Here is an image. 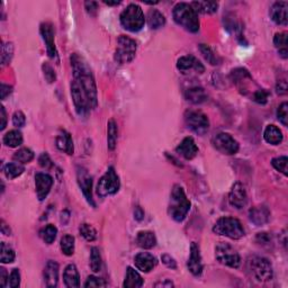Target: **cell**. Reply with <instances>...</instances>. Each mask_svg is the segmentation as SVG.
I'll return each instance as SVG.
<instances>
[{
  "label": "cell",
  "instance_id": "1",
  "mask_svg": "<svg viewBox=\"0 0 288 288\" xmlns=\"http://www.w3.org/2000/svg\"><path fill=\"white\" fill-rule=\"evenodd\" d=\"M70 61L71 67H72L74 80L83 87L85 92H86L89 102H90L91 105V108H96L98 104L97 87H96L95 78L94 74H92L90 67L88 66L86 60H85L83 56L77 54V53L71 55Z\"/></svg>",
  "mask_w": 288,
  "mask_h": 288
},
{
  "label": "cell",
  "instance_id": "2",
  "mask_svg": "<svg viewBox=\"0 0 288 288\" xmlns=\"http://www.w3.org/2000/svg\"><path fill=\"white\" fill-rule=\"evenodd\" d=\"M172 16L175 22L190 33H196L200 31V19L198 14L191 7L190 3L179 2L173 7Z\"/></svg>",
  "mask_w": 288,
  "mask_h": 288
},
{
  "label": "cell",
  "instance_id": "3",
  "mask_svg": "<svg viewBox=\"0 0 288 288\" xmlns=\"http://www.w3.org/2000/svg\"><path fill=\"white\" fill-rule=\"evenodd\" d=\"M190 209V202L180 185H175L170 196L168 213L176 222H183Z\"/></svg>",
  "mask_w": 288,
  "mask_h": 288
},
{
  "label": "cell",
  "instance_id": "4",
  "mask_svg": "<svg viewBox=\"0 0 288 288\" xmlns=\"http://www.w3.org/2000/svg\"><path fill=\"white\" fill-rule=\"evenodd\" d=\"M247 270L251 277L258 282H269L273 277L271 262L268 259L259 255H252L247 260Z\"/></svg>",
  "mask_w": 288,
  "mask_h": 288
},
{
  "label": "cell",
  "instance_id": "5",
  "mask_svg": "<svg viewBox=\"0 0 288 288\" xmlns=\"http://www.w3.org/2000/svg\"><path fill=\"white\" fill-rule=\"evenodd\" d=\"M213 232L218 236L226 237L232 240H239L244 237V229L237 219L224 216L216 221L213 226Z\"/></svg>",
  "mask_w": 288,
  "mask_h": 288
},
{
  "label": "cell",
  "instance_id": "6",
  "mask_svg": "<svg viewBox=\"0 0 288 288\" xmlns=\"http://www.w3.org/2000/svg\"><path fill=\"white\" fill-rule=\"evenodd\" d=\"M120 24L125 28L126 31L130 32H138L141 31L144 26L145 17L143 10L136 3H131L123 10L119 17Z\"/></svg>",
  "mask_w": 288,
  "mask_h": 288
},
{
  "label": "cell",
  "instance_id": "7",
  "mask_svg": "<svg viewBox=\"0 0 288 288\" xmlns=\"http://www.w3.org/2000/svg\"><path fill=\"white\" fill-rule=\"evenodd\" d=\"M136 42L126 35H120L117 38V46L114 59L119 65H126L132 62L136 55Z\"/></svg>",
  "mask_w": 288,
  "mask_h": 288
},
{
  "label": "cell",
  "instance_id": "8",
  "mask_svg": "<svg viewBox=\"0 0 288 288\" xmlns=\"http://www.w3.org/2000/svg\"><path fill=\"white\" fill-rule=\"evenodd\" d=\"M120 181L114 167H109L104 176L101 178L97 185V194L101 197H106L109 195L116 194L119 190Z\"/></svg>",
  "mask_w": 288,
  "mask_h": 288
},
{
  "label": "cell",
  "instance_id": "9",
  "mask_svg": "<svg viewBox=\"0 0 288 288\" xmlns=\"http://www.w3.org/2000/svg\"><path fill=\"white\" fill-rule=\"evenodd\" d=\"M215 257L220 264L231 267V268H239L241 265V258L237 251L232 245L225 242H220L215 247Z\"/></svg>",
  "mask_w": 288,
  "mask_h": 288
},
{
  "label": "cell",
  "instance_id": "10",
  "mask_svg": "<svg viewBox=\"0 0 288 288\" xmlns=\"http://www.w3.org/2000/svg\"><path fill=\"white\" fill-rule=\"evenodd\" d=\"M185 122L188 129L198 135H204L209 129L208 117L201 111H187L185 113Z\"/></svg>",
  "mask_w": 288,
  "mask_h": 288
},
{
  "label": "cell",
  "instance_id": "11",
  "mask_svg": "<svg viewBox=\"0 0 288 288\" xmlns=\"http://www.w3.org/2000/svg\"><path fill=\"white\" fill-rule=\"evenodd\" d=\"M71 96H72V101L78 115L86 116L92 108L90 102H89L86 92H85L83 87H81L76 80H73L72 83H71Z\"/></svg>",
  "mask_w": 288,
  "mask_h": 288
},
{
  "label": "cell",
  "instance_id": "12",
  "mask_svg": "<svg viewBox=\"0 0 288 288\" xmlns=\"http://www.w3.org/2000/svg\"><path fill=\"white\" fill-rule=\"evenodd\" d=\"M212 143L214 148L225 155H233L239 151V143L229 133H219L213 137Z\"/></svg>",
  "mask_w": 288,
  "mask_h": 288
},
{
  "label": "cell",
  "instance_id": "13",
  "mask_svg": "<svg viewBox=\"0 0 288 288\" xmlns=\"http://www.w3.org/2000/svg\"><path fill=\"white\" fill-rule=\"evenodd\" d=\"M230 78L233 81V84L237 85L241 94L244 96H248L250 94V87L255 85L254 80H252V77L249 73V71L247 69H243V68H237V69L231 71Z\"/></svg>",
  "mask_w": 288,
  "mask_h": 288
},
{
  "label": "cell",
  "instance_id": "14",
  "mask_svg": "<svg viewBox=\"0 0 288 288\" xmlns=\"http://www.w3.org/2000/svg\"><path fill=\"white\" fill-rule=\"evenodd\" d=\"M77 180L88 204L95 207L96 205L94 198H92V178L88 173L87 169H85L84 167H78L77 168Z\"/></svg>",
  "mask_w": 288,
  "mask_h": 288
},
{
  "label": "cell",
  "instance_id": "15",
  "mask_svg": "<svg viewBox=\"0 0 288 288\" xmlns=\"http://www.w3.org/2000/svg\"><path fill=\"white\" fill-rule=\"evenodd\" d=\"M41 35L43 37L46 45V51L52 60H54L56 63L60 62L59 60V53L56 50V46L54 43V31H53V26L51 23H43L41 25L40 28Z\"/></svg>",
  "mask_w": 288,
  "mask_h": 288
},
{
  "label": "cell",
  "instance_id": "16",
  "mask_svg": "<svg viewBox=\"0 0 288 288\" xmlns=\"http://www.w3.org/2000/svg\"><path fill=\"white\" fill-rule=\"evenodd\" d=\"M230 204L237 209H241L248 204V195L245 187L241 183H236L229 195Z\"/></svg>",
  "mask_w": 288,
  "mask_h": 288
},
{
  "label": "cell",
  "instance_id": "17",
  "mask_svg": "<svg viewBox=\"0 0 288 288\" xmlns=\"http://www.w3.org/2000/svg\"><path fill=\"white\" fill-rule=\"evenodd\" d=\"M188 270L193 273L194 276H200L203 272V261H202V254L200 250V245L196 242H193L190 244V255L187 262Z\"/></svg>",
  "mask_w": 288,
  "mask_h": 288
},
{
  "label": "cell",
  "instance_id": "18",
  "mask_svg": "<svg viewBox=\"0 0 288 288\" xmlns=\"http://www.w3.org/2000/svg\"><path fill=\"white\" fill-rule=\"evenodd\" d=\"M53 185V178L49 173L40 172L35 176V188H36L37 198L41 202L44 201L51 190Z\"/></svg>",
  "mask_w": 288,
  "mask_h": 288
},
{
  "label": "cell",
  "instance_id": "19",
  "mask_svg": "<svg viewBox=\"0 0 288 288\" xmlns=\"http://www.w3.org/2000/svg\"><path fill=\"white\" fill-rule=\"evenodd\" d=\"M177 69L181 72H186L189 70H195L197 73H203L205 71V68L200 60L195 58L194 55H185L178 59Z\"/></svg>",
  "mask_w": 288,
  "mask_h": 288
},
{
  "label": "cell",
  "instance_id": "20",
  "mask_svg": "<svg viewBox=\"0 0 288 288\" xmlns=\"http://www.w3.org/2000/svg\"><path fill=\"white\" fill-rule=\"evenodd\" d=\"M288 2L277 1L270 8V17L277 25L286 26L288 23Z\"/></svg>",
  "mask_w": 288,
  "mask_h": 288
},
{
  "label": "cell",
  "instance_id": "21",
  "mask_svg": "<svg viewBox=\"0 0 288 288\" xmlns=\"http://www.w3.org/2000/svg\"><path fill=\"white\" fill-rule=\"evenodd\" d=\"M176 152L180 154L184 159L193 160L198 153V147L195 143L194 138L190 136L185 137L180 144L176 148Z\"/></svg>",
  "mask_w": 288,
  "mask_h": 288
},
{
  "label": "cell",
  "instance_id": "22",
  "mask_svg": "<svg viewBox=\"0 0 288 288\" xmlns=\"http://www.w3.org/2000/svg\"><path fill=\"white\" fill-rule=\"evenodd\" d=\"M135 267L143 272H150L158 264V260L153 254L149 252H140L134 258Z\"/></svg>",
  "mask_w": 288,
  "mask_h": 288
},
{
  "label": "cell",
  "instance_id": "23",
  "mask_svg": "<svg viewBox=\"0 0 288 288\" xmlns=\"http://www.w3.org/2000/svg\"><path fill=\"white\" fill-rule=\"evenodd\" d=\"M44 283L48 287H56L59 282V264L58 262L49 260L44 268Z\"/></svg>",
  "mask_w": 288,
  "mask_h": 288
},
{
  "label": "cell",
  "instance_id": "24",
  "mask_svg": "<svg viewBox=\"0 0 288 288\" xmlns=\"http://www.w3.org/2000/svg\"><path fill=\"white\" fill-rule=\"evenodd\" d=\"M249 218L250 221L254 223L257 226L265 225L266 223H268L270 218V212L266 206H255L252 207L249 212Z\"/></svg>",
  "mask_w": 288,
  "mask_h": 288
},
{
  "label": "cell",
  "instance_id": "25",
  "mask_svg": "<svg viewBox=\"0 0 288 288\" xmlns=\"http://www.w3.org/2000/svg\"><path fill=\"white\" fill-rule=\"evenodd\" d=\"M56 147L60 151L66 152L67 154L72 155L74 152L73 141L71 135L66 130H60L58 136H56Z\"/></svg>",
  "mask_w": 288,
  "mask_h": 288
},
{
  "label": "cell",
  "instance_id": "26",
  "mask_svg": "<svg viewBox=\"0 0 288 288\" xmlns=\"http://www.w3.org/2000/svg\"><path fill=\"white\" fill-rule=\"evenodd\" d=\"M63 282L67 287L74 288L80 286V276L76 265L71 264L66 267L63 271Z\"/></svg>",
  "mask_w": 288,
  "mask_h": 288
},
{
  "label": "cell",
  "instance_id": "27",
  "mask_svg": "<svg viewBox=\"0 0 288 288\" xmlns=\"http://www.w3.org/2000/svg\"><path fill=\"white\" fill-rule=\"evenodd\" d=\"M185 97H186L187 102L195 105L203 104V102L207 101V94H206L204 89L198 86L187 89V90L185 91Z\"/></svg>",
  "mask_w": 288,
  "mask_h": 288
},
{
  "label": "cell",
  "instance_id": "28",
  "mask_svg": "<svg viewBox=\"0 0 288 288\" xmlns=\"http://www.w3.org/2000/svg\"><path fill=\"white\" fill-rule=\"evenodd\" d=\"M136 243L140 248L150 250V249L155 247L156 237L151 231H141L136 236Z\"/></svg>",
  "mask_w": 288,
  "mask_h": 288
},
{
  "label": "cell",
  "instance_id": "29",
  "mask_svg": "<svg viewBox=\"0 0 288 288\" xmlns=\"http://www.w3.org/2000/svg\"><path fill=\"white\" fill-rule=\"evenodd\" d=\"M143 278L136 270L133 269L132 267H129L126 270L125 279H124L123 286L125 288H140L143 286Z\"/></svg>",
  "mask_w": 288,
  "mask_h": 288
},
{
  "label": "cell",
  "instance_id": "30",
  "mask_svg": "<svg viewBox=\"0 0 288 288\" xmlns=\"http://www.w3.org/2000/svg\"><path fill=\"white\" fill-rule=\"evenodd\" d=\"M264 138L267 143L272 145H278L283 142V132L278 127L275 125H268L265 129L264 132Z\"/></svg>",
  "mask_w": 288,
  "mask_h": 288
},
{
  "label": "cell",
  "instance_id": "31",
  "mask_svg": "<svg viewBox=\"0 0 288 288\" xmlns=\"http://www.w3.org/2000/svg\"><path fill=\"white\" fill-rule=\"evenodd\" d=\"M191 7L195 9V12L197 14H204V15H211V14H214L218 12L219 3L215 1H194L190 3Z\"/></svg>",
  "mask_w": 288,
  "mask_h": 288
},
{
  "label": "cell",
  "instance_id": "32",
  "mask_svg": "<svg viewBox=\"0 0 288 288\" xmlns=\"http://www.w3.org/2000/svg\"><path fill=\"white\" fill-rule=\"evenodd\" d=\"M148 24L152 30H159L165 26L166 18L162 13H160L158 9H150L148 13Z\"/></svg>",
  "mask_w": 288,
  "mask_h": 288
},
{
  "label": "cell",
  "instance_id": "33",
  "mask_svg": "<svg viewBox=\"0 0 288 288\" xmlns=\"http://www.w3.org/2000/svg\"><path fill=\"white\" fill-rule=\"evenodd\" d=\"M3 144L9 148H17L23 143V134L17 130H12L3 135Z\"/></svg>",
  "mask_w": 288,
  "mask_h": 288
},
{
  "label": "cell",
  "instance_id": "34",
  "mask_svg": "<svg viewBox=\"0 0 288 288\" xmlns=\"http://www.w3.org/2000/svg\"><path fill=\"white\" fill-rule=\"evenodd\" d=\"M25 171V168L22 163L19 162H12V163H7L3 168V173L7 179L12 180L15 179V178L19 177L22 173Z\"/></svg>",
  "mask_w": 288,
  "mask_h": 288
},
{
  "label": "cell",
  "instance_id": "35",
  "mask_svg": "<svg viewBox=\"0 0 288 288\" xmlns=\"http://www.w3.org/2000/svg\"><path fill=\"white\" fill-rule=\"evenodd\" d=\"M273 44L277 49H278L279 54L282 55V58L287 59L288 56V49H287V44H288V40H287V33H277L273 37Z\"/></svg>",
  "mask_w": 288,
  "mask_h": 288
},
{
  "label": "cell",
  "instance_id": "36",
  "mask_svg": "<svg viewBox=\"0 0 288 288\" xmlns=\"http://www.w3.org/2000/svg\"><path fill=\"white\" fill-rule=\"evenodd\" d=\"M117 134H119V130H117V124L115 120L111 119L107 124V147L109 150H115L117 144Z\"/></svg>",
  "mask_w": 288,
  "mask_h": 288
},
{
  "label": "cell",
  "instance_id": "37",
  "mask_svg": "<svg viewBox=\"0 0 288 288\" xmlns=\"http://www.w3.org/2000/svg\"><path fill=\"white\" fill-rule=\"evenodd\" d=\"M56 234H58V229L52 224H48L43 229L40 231L41 239L44 241L46 244H52L56 239Z\"/></svg>",
  "mask_w": 288,
  "mask_h": 288
},
{
  "label": "cell",
  "instance_id": "38",
  "mask_svg": "<svg viewBox=\"0 0 288 288\" xmlns=\"http://www.w3.org/2000/svg\"><path fill=\"white\" fill-rule=\"evenodd\" d=\"M13 159L14 161L22 163V165H24V163H30L34 159V152L27 148L19 149L18 151L14 153Z\"/></svg>",
  "mask_w": 288,
  "mask_h": 288
},
{
  "label": "cell",
  "instance_id": "39",
  "mask_svg": "<svg viewBox=\"0 0 288 288\" xmlns=\"http://www.w3.org/2000/svg\"><path fill=\"white\" fill-rule=\"evenodd\" d=\"M14 260H15V251L8 244L1 242V245H0V261L2 264H12Z\"/></svg>",
  "mask_w": 288,
  "mask_h": 288
},
{
  "label": "cell",
  "instance_id": "40",
  "mask_svg": "<svg viewBox=\"0 0 288 288\" xmlns=\"http://www.w3.org/2000/svg\"><path fill=\"white\" fill-rule=\"evenodd\" d=\"M60 247H61L62 254L70 257L74 254V237L70 234H66L62 237L61 241H60Z\"/></svg>",
  "mask_w": 288,
  "mask_h": 288
},
{
  "label": "cell",
  "instance_id": "41",
  "mask_svg": "<svg viewBox=\"0 0 288 288\" xmlns=\"http://www.w3.org/2000/svg\"><path fill=\"white\" fill-rule=\"evenodd\" d=\"M200 51H201V53L203 54V56H204V58H205L206 61H207L209 63V65H212V66H218V65H220L219 56L215 54L214 51H213V50L211 48H209L208 45L201 44L200 45Z\"/></svg>",
  "mask_w": 288,
  "mask_h": 288
},
{
  "label": "cell",
  "instance_id": "42",
  "mask_svg": "<svg viewBox=\"0 0 288 288\" xmlns=\"http://www.w3.org/2000/svg\"><path fill=\"white\" fill-rule=\"evenodd\" d=\"M79 233L85 240L88 241V242H92V241H95L96 237H97V231L95 230L94 226H91L90 224L87 223L81 224L79 227Z\"/></svg>",
  "mask_w": 288,
  "mask_h": 288
},
{
  "label": "cell",
  "instance_id": "43",
  "mask_svg": "<svg viewBox=\"0 0 288 288\" xmlns=\"http://www.w3.org/2000/svg\"><path fill=\"white\" fill-rule=\"evenodd\" d=\"M102 255L101 252H99L98 248H91V254H90V268L94 272H99L102 270Z\"/></svg>",
  "mask_w": 288,
  "mask_h": 288
},
{
  "label": "cell",
  "instance_id": "44",
  "mask_svg": "<svg viewBox=\"0 0 288 288\" xmlns=\"http://www.w3.org/2000/svg\"><path fill=\"white\" fill-rule=\"evenodd\" d=\"M287 162H288V159H287V156H285V155L277 156V158L271 160V165H272L273 168H275L277 171L282 172L284 176L288 175Z\"/></svg>",
  "mask_w": 288,
  "mask_h": 288
},
{
  "label": "cell",
  "instance_id": "45",
  "mask_svg": "<svg viewBox=\"0 0 288 288\" xmlns=\"http://www.w3.org/2000/svg\"><path fill=\"white\" fill-rule=\"evenodd\" d=\"M14 55V45L13 43H5L2 45L1 51V65L6 66L12 61Z\"/></svg>",
  "mask_w": 288,
  "mask_h": 288
},
{
  "label": "cell",
  "instance_id": "46",
  "mask_svg": "<svg viewBox=\"0 0 288 288\" xmlns=\"http://www.w3.org/2000/svg\"><path fill=\"white\" fill-rule=\"evenodd\" d=\"M277 117L278 120L283 124L284 126L288 125V104L287 102H283L277 109Z\"/></svg>",
  "mask_w": 288,
  "mask_h": 288
},
{
  "label": "cell",
  "instance_id": "47",
  "mask_svg": "<svg viewBox=\"0 0 288 288\" xmlns=\"http://www.w3.org/2000/svg\"><path fill=\"white\" fill-rule=\"evenodd\" d=\"M268 97H269V92L266 91L265 89H258L257 91L254 92V95L252 96V101L258 102L260 105H265L267 102H268Z\"/></svg>",
  "mask_w": 288,
  "mask_h": 288
},
{
  "label": "cell",
  "instance_id": "48",
  "mask_svg": "<svg viewBox=\"0 0 288 288\" xmlns=\"http://www.w3.org/2000/svg\"><path fill=\"white\" fill-rule=\"evenodd\" d=\"M42 69H43V73H44V78L45 80L48 81L49 84H53L56 79V74L53 70V68L49 65V63H44L42 66Z\"/></svg>",
  "mask_w": 288,
  "mask_h": 288
},
{
  "label": "cell",
  "instance_id": "49",
  "mask_svg": "<svg viewBox=\"0 0 288 288\" xmlns=\"http://www.w3.org/2000/svg\"><path fill=\"white\" fill-rule=\"evenodd\" d=\"M106 285H107V284L105 283L104 279L98 278V277L96 276H90L88 277L84 286L89 288V287H106Z\"/></svg>",
  "mask_w": 288,
  "mask_h": 288
},
{
  "label": "cell",
  "instance_id": "50",
  "mask_svg": "<svg viewBox=\"0 0 288 288\" xmlns=\"http://www.w3.org/2000/svg\"><path fill=\"white\" fill-rule=\"evenodd\" d=\"M8 285L12 288H17L20 285V272L18 269H13L8 278Z\"/></svg>",
  "mask_w": 288,
  "mask_h": 288
},
{
  "label": "cell",
  "instance_id": "51",
  "mask_svg": "<svg viewBox=\"0 0 288 288\" xmlns=\"http://www.w3.org/2000/svg\"><path fill=\"white\" fill-rule=\"evenodd\" d=\"M13 124L16 127H23L26 124V116L22 111H17L13 115Z\"/></svg>",
  "mask_w": 288,
  "mask_h": 288
},
{
  "label": "cell",
  "instance_id": "52",
  "mask_svg": "<svg viewBox=\"0 0 288 288\" xmlns=\"http://www.w3.org/2000/svg\"><path fill=\"white\" fill-rule=\"evenodd\" d=\"M38 163H40L42 168H45V169H50L53 167L52 160L50 159V156L46 152H44V153H42L40 155V158H38Z\"/></svg>",
  "mask_w": 288,
  "mask_h": 288
},
{
  "label": "cell",
  "instance_id": "53",
  "mask_svg": "<svg viewBox=\"0 0 288 288\" xmlns=\"http://www.w3.org/2000/svg\"><path fill=\"white\" fill-rule=\"evenodd\" d=\"M85 8H86L89 15L96 16L98 12V3L95 1H86L85 2Z\"/></svg>",
  "mask_w": 288,
  "mask_h": 288
},
{
  "label": "cell",
  "instance_id": "54",
  "mask_svg": "<svg viewBox=\"0 0 288 288\" xmlns=\"http://www.w3.org/2000/svg\"><path fill=\"white\" fill-rule=\"evenodd\" d=\"M161 260L163 262V265H166L168 268L171 269H176L177 268V262L175 259H173L171 255L169 254H163L161 257Z\"/></svg>",
  "mask_w": 288,
  "mask_h": 288
},
{
  "label": "cell",
  "instance_id": "55",
  "mask_svg": "<svg viewBox=\"0 0 288 288\" xmlns=\"http://www.w3.org/2000/svg\"><path fill=\"white\" fill-rule=\"evenodd\" d=\"M12 91H13V88L10 87L9 85L1 84V87H0V98H1V101H5L7 96L12 94Z\"/></svg>",
  "mask_w": 288,
  "mask_h": 288
},
{
  "label": "cell",
  "instance_id": "56",
  "mask_svg": "<svg viewBox=\"0 0 288 288\" xmlns=\"http://www.w3.org/2000/svg\"><path fill=\"white\" fill-rule=\"evenodd\" d=\"M270 240H271V237H270L269 234L266 232L258 233L257 237H255V241H257L259 244H267L270 242Z\"/></svg>",
  "mask_w": 288,
  "mask_h": 288
},
{
  "label": "cell",
  "instance_id": "57",
  "mask_svg": "<svg viewBox=\"0 0 288 288\" xmlns=\"http://www.w3.org/2000/svg\"><path fill=\"white\" fill-rule=\"evenodd\" d=\"M287 83L285 80H280L277 83L276 90L278 95H286L287 94Z\"/></svg>",
  "mask_w": 288,
  "mask_h": 288
},
{
  "label": "cell",
  "instance_id": "58",
  "mask_svg": "<svg viewBox=\"0 0 288 288\" xmlns=\"http://www.w3.org/2000/svg\"><path fill=\"white\" fill-rule=\"evenodd\" d=\"M9 276L7 275V271L5 268H0V287L5 288L8 284Z\"/></svg>",
  "mask_w": 288,
  "mask_h": 288
},
{
  "label": "cell",
  "instance_id": "59",
  "mask_svg": "<svg viewBox=\"0 0 288 288\" xmlns=\"http://www.w3.org/2000/svg\"><path fill=\"white\" fill-rule=\"evenodd\" d=\"M0 119H1V124H0V130H3L7 125V115H6V111H5V107L1 106L0 107Z\"/></svg>",
  "mask_w": 288,
  "mask_h": 288
},
{
  "label": "cell",
  "instance_id": "60",
  "mask_svg": "<svg viewBox=\"0 0 288 288\" xmlns=\"http://www.w3.org/2000/svg\"><path fill=\"white\" fill-rule=\"evenodd\" d=\"M134 218H135V220H136V221H142V220L144 219V212H143V209L140 207V206L135 207Z\"/></svg>",
  "mask_w": 288,
  "mask_h": 288
},
{
  "label": "cell",
  "instance_id": "61",
  "mask_svg": "<svg viewBox=\"0 0 288 288\" xmlns=\"http://www.w3.org/2000/svg\"><path fill=\"white\" fill-rule=\"evenodd\" d=\"M154 286L155 287H173V284H172V282H170V280L165 279L163 282L161 280V282L156 283Z\"/></svg>",
  "mask_w": 288,
  "mask_h": 288
},
{
  "label": "cell",
  "instance_id": "62",
  "mask_svg": "<svg viewBox=\"0 0 288 288\" xmlns=\"http://www.w3.org/2000/svg\"><path fill=\"white\" fill-rule=\"evenodd\" d=\"M69 220H70V213L68 211H63L61 213V223L66 225V224H68V221H69Z\"/></svg>",
  "mask_w": 288,
  "mask_h": 288
},
{
  "label": "cell",
  "instance_id": "63",
  "mask_svg": "<svg viewBox=\"0 0 288 288\" xmlns=\"http://www.w3.org/2000/svg\"><path fill=\"white\" fill-rule=\"evenodd\" d=\"M104 2L108 6H117L120 3V1H104Z\"/></svg>",
  "mask_w": 288,
  "mask_h": 288
}]
</instances>
